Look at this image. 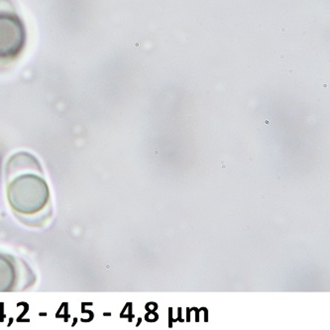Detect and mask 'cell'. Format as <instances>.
I'll return each instance as SVG.
<instances>
[{
    "instance_id": "obj_1",
    "label": "cell",
    "mask_w": 330,
    "mask_h": 330,
    "mask_svg": "<svg viewBox=\"0 0 330 330\" xmlns=\"http://www.w3.org/2000/svg\"><path fill=\"white\" fill-rule=\"evenodd\" d=\"M26 46V28L17 13L0 10V62L17 59Z\"/></svg>"
}]
</instances>
